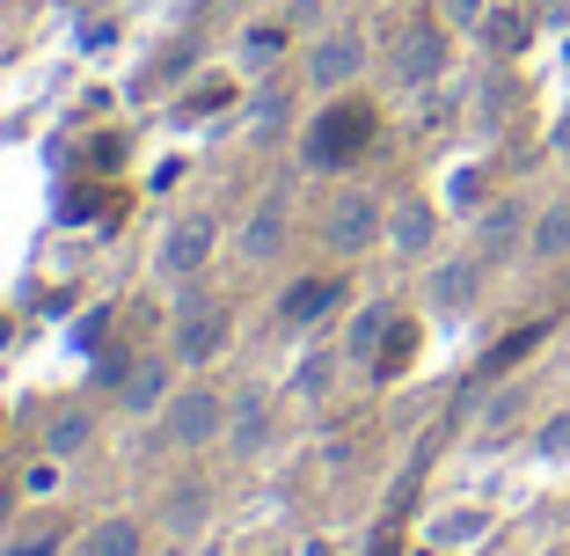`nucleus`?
<instances>
[{
    "mask_svg": "<svg viewBox=\"0 0 570 556\" xmlns=\"http://www.w3.org/2000/svg\"><path fill=\"white\" fill-rule=\"evenodd\" d=\"M88 447V418H59L51 425V455H81Z\"/></svg>",
    "mask_w": 570,
    "mask_h": 556,
    "instance_id": "nucleus-20",
    "label": "nucleus"
},
{
    "mask_svg": "<svg viewBox=\"0 0 570 556\" xmlns=\"http://www.w3.org/2000/svg\"><path fill=\"white\" fill-rule=\"evenodd\" d=\"M358 67H366V45H358V37H322V45L307 51V81H322V88L358 81Z\"/></svg>",
    "mask_w": 570,
    "mask_h": 556,
    "instance_id": "nucleus-8",
    "label": "nucleus"
},
{
    "mask_svg": "<svg viewBox=\"0 0 570 556\" xmlns=\"http://www.w3.org/2000/svg\"><path fill=\"white\" fill-rule=\"evenodd\" d=\"M556 154H570V118H563V125H556Z\"/></svg>",
    "mask_w": 570,
    "mask_h": 556,
    "instance_id": "nucleus-27",
    "label": "nucleus"
},
{
    "mask_svg": "<svg viewBox=\"0 0 570 556\" xmlns=\"http://www.w3.org/2000/svg\"><path fill=\"white\" fill-rule=\"evenodd\" d=\"M366 139H373V110L366 103H336V110L315 118V133H307V162H315V169H336V162H352Z\"/></svg>",
    "mask_w": 570,
    "mask_h": 556,
    "instance_id": "nucleus-1",
    "label": "nucleus"
},
{
    "mask_svg": "<svg viewBox=\"0 0 570 556\" xmlns=\"http://www.w3.org/2000/svg\"><path fill=\"white\" fill-rule=\"evenodd\" d=\"M381 235H387V213H381L373 191H344V198L330 205V250L336 256H366Z\"/></svg>",
    "mask_w": 570,
    "mask_h": 556,
    "instance_id": "nucleus-2",
    "label": "nucleus"
},
{
    "mask_svg": "<svg viewBox=\"0 0 570 556\" xmlns=\"http://www.w3.org/2000/svg\"><path fill=\"white\" fill-rule=\"evenodd\" d=\"M0 520H8V490H0Z\"/></svg>",
    "mask_w": 570,
    "mask_h": 556,
    "instance_id": "nucleus-28",
    "label": "nucleus"
},
{
    "mask_svg": "<svg viewBox=\"0 0 570 556\" xmlns=\"http://www.w3.org/2000/svg\"><path fill=\"white\" fill-rule=\"evenodd\" d=\"M227 439H235L242 455H256V447L271 439V410H264V396H242V403H235V425H227Z\"/></svg>",
    "mask_w": 570,
    "mask_h": 556,
    "instance_id": "nucleus-12",
    "label": "nucleus"
},
{
    "mask_svg": "<svg viewBox=\"0 0 570 556\" xmlns=\"http://www.w3.org/2000/svg\"><path fill=\"white\" fill-rule=\"evenodd\" d=\"M81 556H139V527H132V520H102V527H88Z\"/></svg>",
    "mask_w": 570,
    "mask_h": 556,
    "instance_id": "nucleus-16",
    "label": "nucleus"
},
{
    "mask_svg": "<svg viewBox=\"0 0 570 556\" xmlns=\"http://www.w3.org/2000/svg\"><path fill=\"white\" fill-rule=\"evenodd\" d=\"M168 403V367H132V381H125V410L132 418H147V410Z\"/></svg>",
    "mask_w": 570,
    "mask_h": 556,
    "instance_id": "nucleus-13",
    "label": "nucleus"
},
{
    "mask_svg": "<svg viewBox=\"0 0 570 556\" xmlns=\"http://www.w3.org/2000/svg\"><path fill=\"white\" fill-rule=\"evenodd\" d=\"M278 118H285V103H278V96H264V103L249 110V133H256V139H264V133H278Z\"/></svg>",
    "mask_w": 570,
    "mask_h": 556,
    "instance_id": "nucleus-21",
    "label": "nucleus"
},
{
    "mask_svg": "<svg viewBox=\"0 0 570 556\" xmlns=\"http://www.w3.org/2000/svg\"><path fill=\"white\" fill-rule=\"evenodd\" d=\"M541 447H549V455H570V418H556L549 432H541Z\"/></svg>",
    "mask_w": 570,
    "mask_h": 556,
    "instance_id": "nucleus-24",
    "label": "nucleus"
},
{
    "mask_svg": "<svg viewBox=\"0 0 570 556\" xmlns=\"http://www.w3.org/2000/svg\"><path fill=\"white\" fill-rule=\"evenodd\" d=\"M278 242H285V198L271 191V198L242 220V256H249V264H271V256H278Z\"/></svg>",
    "mask_w": 570,
    "mask_h": 556,
    "instance_id": "nucleus-9",
    "label": "nucleus"
},
{
    "mask_svg": "<svg viewBox=\"0 0 570 556\" xmlns=\"http://www.w3.org/2000/svg\"><path fill=\"white\" fill-rule=\"evenodd\" d=\"M541 556H570V549H541Z\"/></svg>",
    "mask_w": 570,
    "mask_h": 556,
    "instance_id": "nucleus-29",
    "label": "nucleus"
},
{
    "mask_svg": "<svg viewBox=\"0 0 570 556\" xmlns=\"http://www.w3.org/2000/svg\"><path fill=\"white\" fill-rule=\"evenodd\" d=\"M475 535H483V513H446V520L432 527L439 549H446V542H475Z\"/></svg>",
    "mask_w": 570,
    "mask_h": 556,
    "instance_id": "nucleus-19",
    "label": "nucleus"
},
{
    "mask_svg": "<svg viewBox=\"0 0 570 556\" xmlns=\"http://www.w3.org/2000/svg\"><path fill=\"white\" fill-rule=\"evenodd\" d=\"M205 256H213V220L205 213L168 220V235L154 242V271H161V279H198Z\"/></svg>",
    "mask_w": 570,
    "mask_h": 556,
    "instance_id": "nucleus-3",
    "label": "nucleus"
},
{
    "mask_svg": "<svg viewBox=\"0 0 570 556\" xmlns=\"http://www.w3.org/2000/svg\"><path fill=\"white\" fill-rule=\"evenodd\" d=\"M213 432H219V396L205 381H190L184 396H168V439L176 447H205Z\"/></svg>",
    "mask_w": 570,
    "mask_h": 556,
    "instance_id": "nucleus-5",
    "label": "nucleus"
},
{
    "mask_svg": "<svg viewBox=\"0 0 570 556\" xmlns=\"http://www.w3.org/2000/svg\"><path fill=\"white\" fill-rule=\"evenodd\" d=\"M432 235H439V213L424 198H395V213H387V242H395V256H432Z\"/></svg>",
    "mask_w": 570,
    "mask_h": 556,
    "instance_id": "nucleus-7",
    "label": "nucleus"
},
{
    "mask_svg": "<svg viewBox=\"0 0 570 556\" xmlns=\"http://www.w3.org/2000/svg\"><path fill=\"white\" fill-rule=\"evenodd\" d=\"M527 250H534V256H563V250H570V198H563V205H549V213L534 220Z\"/></svg>",
    "mask_w": 570,
    "mask_h": 556,
    "instance_id": "nucleus-15",
    "label": "nucleus"
},
{
    "mask_svg": "<svg viewBox=\"0 0 570 556\" xmlns=\"http://www.w3.org/2000/svg\"><path fill=\"white\" fill-rule=\"evenodd\" d=\"M51 549H59V542H51V535H37V542H16L8 556H51Z\"/></svg>",
    "mask_w": 570,
    "mask_h": 556,
    "instance_id": "nucleus-26",
    "label": "nucleus"
},
{
    "mask_svg": "<svg viewBox=\"0 0 570 556\" xmlns=\"http://www.w3.org/2000/svg\"><path fill=\"white\" fill-rule=\"evenodd\" d=\"M520 227H527V213H520V205H498V213L483 220V256H504L512 242H520Z\"/></svg>",
    "mask_w": 570,
    "mask_h": 556,
    "instance_id": "nucleus-17",
    "label": "nucleus"
},
{
    "mask_svg": "<svg viewBox=\"0 0 570 556\" xmlns=\"http://www.w3.org/2000/svg\"><path fill=\"white\" fill-rule=\"evenodd\" d=\"M387 322H395V308H358V322H352V338H344V352L358 359V367H373V359H381V344H387Z\"/></svg>",
    "mask_w": 570,
    "mask_h": 556,
    "instance_id": "nucleus-11",
    "label": "nucleus"
},
{
    "mask_svg": "<svg viewBox=\"0 0 570 556\" xmlns=\"http://www.w3.org/2000/svg\"><path fill=\"white\" fill-rule=\"evenodd\" d=\"M475 286H483V264H469V256H461V264H439L432 271V308L439 315H461V308L475 301Z\"/></svg>",
    "mask_w": 570,
    "mask_h": 556,
    "instance_id": "nucleus-10",
    "label": "nucleus"
},
{
    "mask_svg": "<svg viewBox=\"0 0 570 556\" xmlns=\"http://www.w3.org/2000/svg\"><path fill=\"white\" fill-rule=\"evenodd\" d=\"M330 301H336V286H330V279H301V286H293V293L278 301V315H285V322H315Z\"/></svg>",
    "mask_w": 570,
    "mask_h": 556,
    "instance_id": "nucleus-14",
    "label": "nucleus"
},
{
    "mask_svg": "<svg viewBox=\"0 0 570 556\" xmlns=\"http://www.w3.org/2000/svg\"><path fill=\"white\" fill-rule=\"evenodd\" d=\"M219 344H227V308H213V301H184V322H176V359L205 367Z\"/></svg>",
    "mask_w": 570,
    "mask_h": 556,
    "instance_id": "nucleus-6",
    "label": "nucleus"
},
{
    "mask_svg": "<svg viewBox=\"0 0 570 556\" xmlns=\"http://www.w3.org/2000/svg\"><path fill=\"white\" fill-rule=\"evenodd\" d=\"M512 418H520V396H498V403L483 410V432H504Z\"/></svg>",
    "mask_w": 570,
    "mask_h": 556,
    "instance_id": "nucleus-22",
    "label": "nucleus"
},
{
    "mask_svg": "<svg viewBox=\"0 0 570 556\" xmlns=\"http://www.w3.org/2000/svg\"><path fill=\"white\" fill-rule=\"evenodd\" d=\"M278 51H285V30H249L242 37V67H271Z\"/></svg>",
    "mask_w": 570,
    "mask_h": 556,
    "instance_id": "nucleus-18",
    "label": "nucleus"
},
{
    "mask_svg": "<svg viewBox=\"0 0 570 556\" xmlns=\"http://www.w3.org/2000/svg\"><path fill=\"white\" fill-rule=\"evenodd\" d=\"M322 381H330V359H307L301 367V396H322Z\"/></svg>",
    "mask_w": 570,
    "mask_h": 556,
    "instance_id": "nucleus-23",
    "label": "nucleus"
},
{
    "mask_svg": "<svg viewBox=\"0 0 570 556\" xmlns=\"http://www.w3.org/2000/svg\"><path fill=\"white\" fill-rule=\"evenodd\" d=\"M387 67H395L403 88L439 81V67H446V37H439V22H403V37H395V51H387Z\"/></svg>",
    "mask_w": 570,
    "mask_h": 556,
    "instance_id": "nucleus-4",
    "label": "nucleus"
},
{
    "mask_svg": "<svg viewBox=\"0 0 570 556\" xmlns=\"http://www.w3.org/2000/svg\"><path fill=\"white\" fill-rule=\"evenodd\" d=\"M446 22H483V0H446Z\"/></svg>",
    "mask_w": 570,
    "mask_h": 556,
    "instance_id": "nucleus-25",
    "label": "nucleus"
}]
</instances>
